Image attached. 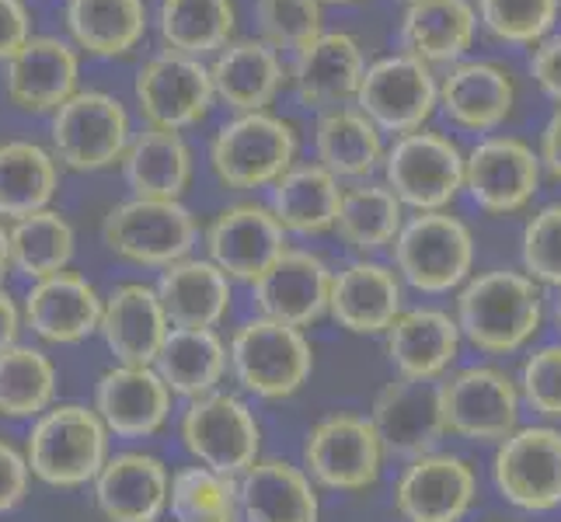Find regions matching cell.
<instances>
[{
  "mask_svg": "<svg viewBox=\"0 0 561 522\" xmlns=\"http://www.w3.org/2000/svg\"><path fill=\"white\" fill-rule=\"evenodd\" d=\"M454 317L478 352L513 356L545 327V286L524 268H489L457 289Z\"/></svg>",
  "mask_w": 561,
  "mask_h": 522,
  "instance_id": "obj_1",
  "label": "cell"
},
{
  "mask_svg": "<svg viewBox=\"0 0 561 522\" xmlns=\"http://www.w3.org/2000/svg\"><path fill=\"white\" fill-rule=\"evenodd\" d=\"M108 429L94 408L60 404L38 415L25 439V460L32 477L49 488L94 485L108 463Z\"/></svg>",
  "mask_w": 561,
  "mask_h": 522,
  "instance_id": "obj_2",
  "label": "cell"
},
{
  "mask_svg": "<svg viewBox=\"0 0 561 522\" xmlns=\"http://www.w3.org/2000/svg\"><path fill=\"white\" fill-rule=\"evenodd\" d=\"M297 129L276 112H241L213 132L209 167L224 188H273L297 164Z\"/></svg>",
  "mask_w": 561,
  "mask_h": 522,
  "instance_id": "obj_3",
  "label": "cell"
},
{
  "mask_svg": "<svg viewBox=\"0 0 561 522\" xmlns=\"http://www.w3.org/2000/svg\"><path fill=\"white\" fill-rule=\"evenodd\" d=\"M391 251H394V272L401 276V282L425 297L460 289L474 272L471 227L460 217H450V209L409 217Z\"/></svg>",
  "mask_w": 561,
  "mask_h": 522,
  "instance_id": "obj_4",
  "label": "cell"
},
{
  "mask_svg": "<svg viewBox=\"0 0 561 522\" xmlns=\"http://www.w3.org/2000/svg\"><path fill=\"white\" fill-rule=\"evenodd\" d=\"M230 373L244 394L262 401H286L314 373V348L300 327L268 317L244 321L230 335Z\"/></svg>",
  "mask_w": 561,
  "mask_h": 522,
  "instance_id": "obj_5",
  "label": "cell"
},
{
  "mask_svg": "<svg viewBox=\"0 0 561 522\" xmlns=\"http://www.w3.org/2000/svg\"><path fill=\"white\" fill-rule=\"evenodd\" d=\"M199 223L182 199H126L105 212L102 241L119 262L164 268L192 255Z\"/></svg>",
  "mask_w": 561,
  "mask_h": 522,
  "instance_id": "obj_6",
  "label": "cell"
},
{
  "mask_svg": "<svg viewBox=\"0 0 561 522\" xmlns=\"http://www.w3.org/2000/svg\"><path fill=\"white\" fill-rule=\"evenodd\" d=\"M133 140V123L126 105L108 91H77L67 105L53 112L49 150L70 171H105L123 164Z\"/></svg>",
  "mask_w": 561,
  "mask_h": 522,
  "instance_id": "obj_7",
  "label": "cell"
},
{
  "mask_svg": "<svg viewBox=\"0 0 561 522\" xmlns=\"http://www.w3.org/2000/svg\"><path fill=\"white\" fill-rule=\"evenodd\" d=\"M463 153L447 132L415 129L394 137L383 153V182L394 188L404 209L439 212L463 192Z\"/></svg>",
  "mask_w": 561,
  "mask_h": 522,
  "instance_id": "obj_8",
  "label": "cell"
},
{
  "mask_svg": "<svg viewBox=\"0 0 561 522\" xmlns=\"http://www.w3.org/2000/svg\"><path fill=\"white\" fill-rule=\"evenodd\" d=\"M383 442L374 429L370 415L335 411L311 425L304 439V471L318 488L328 491H366L380 480L383 471Z\"/></svg>",
  "mask_w": 561,
  "mask_h": 522,
  "instance_id": "obj_9",
  "label": "cell"
},
{
  "mask_svg": "<svg viewBox=\"0 0 561 522\" xmlns=\"http://www.w3.org/2000/svg\"><path fill=\"white\" fill-rule=\"evenodd\" d=\"M439 408L447 432L468 442H499L519 429L524 394L499 366H463L439 380Z\"/></svg>",
  "mask_w": 561,
  "mask_h": 522,
  "instance_id": "obj_10",
  "label": "cell"
},
{
  "mask_svg": "<svg viewBox=\"0 0 561 522\" xmlns=\"http://www.w3.org/2000/svg\"><path fill=\"white\" fill-rule=\"evenodd\" d=\"M380 132L404 137L425 129L439 108V77L412 53H387L366 63L359 94L353 102Z\"/></svg>",
  "mask_w": 561,
  "mask_h": 522,
  "instance_id": "obj_11",
  "label": "cell"
},
{
  "mask_svg": "<svg viewBox=\"0 0 561 522\" xmlns=\"http://www.w3.org/2000/svg\"><path fill=\"white\" fill-rule=\"evenodd\" d=\"M182 442L203 467L241 477L262 460V425L238 394L213 391L188 401L182 415Z\"/></svg>",
  "mask_w": 561,
  "mask_h": 522,
  "instance_id": "obj_12",
  "label": "cell"
},
{
  "mask_svg": "<svg viewBox=\"0 0 561 522\" xmlns=\"http://www.w3.org/2000/svg\"><path fill=\"white\" fill-rule=\"evenodd\" d=\"M133 102H137L144 126L179 132L199 126L217 102L209 63L171 49L150 56L133 77Z\"/></svg>",
  "mask_w": 561,
  "mask_h": 522,
  "instance_id": "obj_13",
  "label": "cell"
},
{
  "mask_svg": "<svg viewBox=\"0 0 561 522\" xmlns=\"http://www.w3.org/2000/svg\"><path fill=\"white\" fill-rule=\"evenodd\" d=\"M495 491L524 512L561 506V429L551 421L519 425L492 456Z\"/></svg>",
  "mask_w": 561,
  "mask_h": 522,
  "instance_id": "obj_14",
  "label": "cell"
},
{
  "mask_svg": "<svg viewBox=\"0 0 561 522\" xmlns=\"http://www.w3.org/2000/svg\"><path fill=\"white\" fill-rule=\"evenodd\" d=\"M540 178H545V167H540L537 150L506 132L478 140L463 161V192L489 217H513L527 209L540 192Z\"/></svg>",
  "mask_w": 561,
  "mask_h": 522,
  "instance_id": "obj_15",
  "label": "cell"
},
{
  "mask_svg": "<svg viewBox=\"0 0 561 522\" xmlns=\"http://www.w3.org/2000/svg\"><path fill=\"white\" fill-rule=\"evenodd\" d=\"M286 230L276 212L262 202H234L224 206L206 227L209 262L227 279L255 286L268 268L286 255Z\"/></svg>",
  "mask_w": 561,
  "mask_h": 522,
  "instance_id": "obj_16",
  "label": "cell"
},
{
  "mask_svg": "<svg viewBox=\"0 0 561 522\" xmlns=\"http://www.w3.org/2000/svg\"><path fill=\"white\" fill-rule=\"evenodd\" d=\"M478 501V474L454 453L409 460L394 480V509L404 522H463Z\"/></svg>",
  "mask_w": 561,
  "mask_h": 522,
  "instance_id": "obj_17",
  "label": "cell"
},
{
  "mask_svg": "<svg viewBox=\"0 0 561 522\" xmlns=\"http://www.w3.org/2000/svg\"><path fill=\"white\" fill-rule=\"evenodd\" d=\"M81 56L77 46L56 35H32L4 63V94L18 112L53 115L81 88Z\"/></svg>",
  "mask_w": 561,
  "mask_h": 522,
  "instance_id": "obj_18",
  "label": "cell"
},
{
  "mask_svg": "<svg viewBox=\"0 0 561 522\" xmlns=\"http://www.w3.org/2000/svg\"><path fill=\"white\" fill-rule=\"evenodd\" d=\"M332 279L335 272L328 268L321 255L307 247H286V255L251 286L259 317L300 327L304 332V327L318 324L328 314Z\"/></svg>",
  "mask_w": 561,
  "mask_h": 522,
  "instance_id": "obj_19",
  "label": "cell"
},
{
  "mask_svg": "<svg viewBox=\"0 0 561 522\" xmlns=\"http://www.w3.org/2000/svg\"><path fill=\"white\" fill-rule=\"evenodd\" d=\"M370 421L387 453L409 460L433 453L436 442L447 436L439 408V383L394 376L377 391L370 404Z\"/></svg>",
  "mask_w": 561,
  "mask_h": 522,
  "instance_id": "obj_20",
  "label": "cell"
},
{
  "mask_svg": "<svg viewBox=\"0 0 561 522\" xmlns=\"http://www.w3.org/2000/svg\"><path fill=\"white\" fill-rule=\"evenodd\" d=\"M401 314H404V282L394 272V265L359 258L335 272L328 317L339 327H345L350 335H387V327Z\"/></svg>",
  "mask_w": 561,
  "mask_h": 522,
  "instance_id": "obj_21",
  "label": "cell"
},
{
  "mask_svg": "<svg viewBox=\"0 0 561 522\" xmlns=\"http://www.w3.org/2000/svg\"><path fill=\"white\" fill-rule=\"evenodd\" d=\"M463 335L457 317L439 311V306H412L404 311L383 335L387 362L401 380L436 383L450 373L460 356Z\"/></svg>",
  "mask_w": 561,
  "mask_h": 522,
  "instance_id": "obj_22",
  "label": "cell"
},
{
  "mask_svg": "<svg viewBox=\"0 0 561 522\" xmlns=\"http://www.w3.org/2000/svg\"><path fill=\"white\" fill-rule=\"evenodd\" d=\"M94 411L119 439H147L164 429L171 415V386L153 366L115 362L94 386Z\"/></svg>",
  "mask_w": 561,
  "mask_h": 522,
  "instance_id": "obj_23",
  "label": "cell"
},
{
  "mask_svg": "<svg viewBox=\"0 0 561 522\" xmlns=\"http://www.w3.org/2000/svg\"><path fill=\"white\" fill-rule=\"evenodd\" d=\"M363 73H366V60L359 38L350 32L324 28L314 43H307L300 53H294L289 84H294L304 105L328 112L356 102Z\"/></svg>",
  "mask_w": 561,
  "mask_h": 522,
  "instance_id": "obj_24",
  "label": "cell"
},
{
  "mask_svg": "<svg viewBox=\"0 0 561 522\" xmlns=\"http://www.w3.org/2000/svg\"><path fill=\"white\" fill-rule=\"evenodd\" d=\"M513 108L516 81L495 60H460L439 77V112L460 129L495 132Z\"/></svg>",
  "mask_w": 561,
  "mask_h": 522,
  "instance_id": "obj_25",
  "label": "cell"
},
{
  "mask_svg": "<svg viewBox=\"0 0 561 522\" xmlns=\"http://www.w3.org/2000/svg\"><path fill=\"white\" fill-rule=\"evenodd\" d=\"M99 332L115 362L153 366L171 332V321L161 306L158 289L147 282H123L105 297Z\"/></svg>",
  "mask_w": 561,
  "mask_h": 522,
  "instance_id": "obj_26",
  "label": "cell"
},
{
  "mask_svg": "<svg viewBox=\"0 0 561 522\" xmlns=\"http://www.w3.org/2000/svg\"><path fill=\"white\" fill-rule=\"evenodd\" d=\"M168 498L171 474L150 453H115L94 477V506L108 522H158Z\"/></svg>",
  "mask_w": 561,
  "mask_h": 522,
  "instance_id": "obj_27",
  "label": "cell"
},
{
  "mask_svg": "<svg viewBox=\"0 0 561 522\" xmlns=\"http://www.w3.org/2000/svg\"><path fill=\"white\" fill-rule=\"evenodd\" d=\"M102 306L105 297H99V289L84 276L56 272L32 282L25 297V324L43 341L73 345L102 327Z\"/></svg>",
  "mask_w": 561,
  "mask_h": 522,
  "instance_id": "obj_28",
  "label": "cell"
},
{
  "mask_svg": "<svg viewBox=\"0 0 561 522\" xmlns=\"http://www.w3.org/2000/svg\"><path fill=\"white\" fill-rule=\"evenodd\" d=\"M244 522H321L318 485L289 460L262 456L238 477Z\"/></svg>",
  "mask_w": 561,
  "mask_h": 522,
  "instance_id": "obj_29",
  "label": "cell"
},
{
  "mask_svg": "<svg viewBox=\"0 0 561 522\" xmlns=\"http://www.w3.org/2000/svg\"><path fill=\"white\" fill-rule=\"evenodd\" d=\"M213 94L234 115L241 112H268L279 88L286 84V70L279 49L262 38H234L209 60Z\"/></svg>",
  "mask_w": 561,
  "mask_h": 522,
  "instance_id": "obj_30",
  "label": "cell"
},
{
  "mask_svg": "<svg viewBox=\"0 0 561 522\" xmlns=\"http://www.w3.org/2000/svg\"><path fill=\"white\" fill-rule=\"evenodd\" d=\"M478 35V11L471 0H412L401 14V53L430 67L460 63Z\"/></svg>",
  "mask_w": 561,
  "mask_h": 522,
  "instance_id": "obj_31",
  "label": "cell"
},
{
  "mask_svg": "<svg viewBox=\"0 0 561 522\" xmlns=\"http://www.w3.org/2000/svg\"><path fill=\"white\" fill-rule=\"evenodd\" d=\"M342 188L345 185L318 161H297L268 188V209L276 212L286 234L321 237L335 230Z\"/></svg>",
  "mask_w": 561,
  "mask_h": 522,
  "instance_id": "obj_32",
  "label": "cell"
},
{
  "mask_svg": "<svg viewBox=\"0 0 561 522\" xmlns=\"http://www.w3.org/2000/svg\"><path fill=\"white\" fill-rule=\"evenodd\" d=\"M123 178L137 199H182L192 182V147L179 129L144 126L123 153Z\"/></svg>",
  "mask_w": 561,
  "mask_h": 522,
  "instance_id": "obj_33",
  "label": "cell"
},
{
  "mask_svg": "<svg viewBox=\"0 0 561 522\" xmlns=\"http://www.w3.org/2000/svg\"><path fill=\"white\" fill-rule=\"evenodd\" d=\"M383 132L356 105H339L318 115L314 161L339 182H366L383 167Z\"/></svg>",
  "mask_w": 561,
  "mask_h": 522,
  "instance_id": "obj_34",
  "label": "cell"
},
{
  "mask_svg": "<svg viewBox=\"0 0 561 522\" xmlns=\"http://www.w3.org/2000/svg\"><path fill=\"white\" fill-rule=\"evenodd\" d=\"M64 25L77 49L99 60L129 56L147 35V0H67Z\"/></svg>",
  "mask_w": 561,
  "mask_h": 522,
  "instance_id": "obj_35",
  "label": "cell"
},
{
  "mask_svg": "<svg viewBox=\"0 0 561 522\" xmlns=\"http://www.w3.org/2000/svg\"><path fill=\"white\" fill-rule=\"evenodd\" d=\"M153 289H158L171 327H209V332H217V324L230 311V279L209 258L188 255L168 265Z\"/></svg>",
  "mask_w": 561,
  "mask_h": 522,
  "instance_id": "obj_36",
  "label": "cell"
},
{
  "mask_svg": "<svg viewBox=\"0 0 561 522\" xmlns=\"http://www.w3.org/2000/svg\"><path fill=\"white\" fill-rule=\"evenodd\" d=\"M153 370L171 386V394L196 401L220 391L230 370V352L224 338L209 327H171Z\"/></svg>",
  "mask_w": 561,
  "mask_h": 522,
  "instance_id": "obj_37",
  "label": "cell"
},
{
  "mask_svg": "<svg viewBox=\"0 0 561 522\" xmlns=\"http://www.w3.org/2000/svg\"><path fill=\"white\" fill-rule=\"evenodd\" d=\"M60 188V161L53 150L32 140L0 143V220H25L49 209Z\"/></svg>",
  "mask_w": 561,
  "mask_h": 522,
  "instance_id": "obj_38",
  "label": "cell"
},
{
  "mask_svg": "<svg viewBox=\"0 0 561 522\" xmlns=\"http://www.w3.org/2000/svg\"><path fill=\"white\" fill-rule=\"evenodd\" d=\"M404 202L383 178H366L342 188L335 234L359 255H374L380 247H391L404 227Z\"/></svg>",
  "mask_w": 561,
  "mask_h": 522,
  "instance_id": "obj_39",
  "label": "cell"
},
{
  "mask_svg": "<svg viewBox=\"0 0 561 522\" xmlns=\"http://www.w3.org/2000/svg\"><path fill=\"white\" fill-rule=\"evenodd\" d=\"M234 0H161L158 4V35L171 53L206 60L234 43Z\"/></svg>",
  "mask_w": 561,
  "mask_h": 522,
  "instance_id": "obj_40",
  "label": "cell"
},
{
  "mask_svg": "<svg viewBox=\"0 0 561 522\" xmlns=\"http://www.w3.org/2000/svg\"><path fill=\"white\" fill-rule=\"evenodd\" d=\"M11 234V268L25 279L38 282L56 272H67L73 258V227L64 212L38 209L25 220L8 227Z\"/></svg>",
  "mask_w": 561,
  "mask_h": 522,
  "instance_id": "obj_41",
  "label": "cell"
},
{
  "mask_svg": "<svg viewBox=\"0 0 561 522\" xmlns=\"http://www.w3.org/2000/svg\"><path fill=\"white\" fill-rule=\"evenodd\" d=\"M56 394L53 362L32 345H11L0 352V415L38 418Z\"/></svg>",
  "mask_w": 561,
  "mask_h": 522,
  "instance_id": "obj_42",
  "label": "cell"
},
{
  "mask_svg": "<svg viewBox=\"0 0 561 522\" xmlns=\"http://www.w3.org/2000/svg\"><path fill=\"white\" fill-rule=\"evenodd\" d=\"M474 11H478V25L495 43L534 49L540 38H548L554 32L561 4L558 0H474Z\"/></svg>",
  "mask_w": 561,
  "mask_h": 522,
  "instance_id": "obj_43",
  "label": "cell"
},
{
  "mask_svg": "<svg viewBox=\"0 0 561 522\" xmlns=\"http://www.w3.org/2000/svg\"><path fill=\"white\" fill-rule=\"evenodd\" d=\"M259 38L273 49L300 53L324 32L321 0H255Z\"/></svg>",
  "mask_w": 561,
  "mask_h": 522,
  "instance_id": "obj_44",
  "label": "cell"
},
{
  "mask_svg": "<svg viewBox=\"0 0 561 522\" xmlns=\"http://www.w3.org/2000/svg\"><path fill=\"white\" fill-rule=\"evenodd\" d=\"M519 262L524 272L561 293V202L540 206L519 237Z\"/></svg>",
  "mask_w": 561,
  "mask_h": 522,
  "instance_id": "obj_45",
  "label": "cell"
},
{
  "mask_svg": "<svg viewBox=\"0 0 561 522\" xmlns=\"http://www.w3.org/2000/svg\"><path fill=\"white\" fill-rule=\"evenodd\" d=\"M519 394L545 421H561V341L540 345L519 366Z\"/></svg>",
  "mask_w": 561,
  "mask_h": 522,
  "instance_id": "obj_46",
  "label": "cell"
},
{
  "mask_svg": "<svg viewBox=\"0 0 561 522\" xmlns=\"http://www.w3.org/2000/svg\"><path fill=\"white\" fill-rule=\"evenodd\" d=\"M28 460L18 453L11 442L0 439V515L18 509L28 495Z\"/></svg>",
  "mask_w": 561,
  "mask_h": 522,
  "instance_id": "obj_47",
  "label": "cell"
},
{
  "mask_svg": "<svg viewBox=\"0 0 561 522\" xmlns=\"http://www.w3.org/2000/svg\"><path fill=\"white\" fill-rule=\"evenodd\" d=\"M530 73L537 88L561 105V32H551L530 49Z\"/></svg>",
  "mask_w": 561,
  "mask_h": 522,
  "instance_id": "obj_48",
  "label": "cell"
},
{
  "mask_svg": "<svg viewBox=\"0 0 561 522\" xmlns=\"http://www.w3.org/2000/svg\"><path fill=\"white\" fill-rule=\"evenodd\" d=\"M28 38H32V14L25 8V0H0V63H8Z\"/></svg>",
  "mask_w": 561,
  "mask_h": 522,
  "instance_id": "obj_49",
  "label": "cell"
},
{
  "mask_svg": "<svg viewBox=\"0 0 561 522\" xmlns=\"http://www.w3.org/2000/svg\"><path fill=\"white\" fill-rule=\"evenodd\" d=\"M540 167H545L548 178L561 182V105L551 112V119L545 123V129H540Z\"/></svg>",
  "mask_w": 561,
  "mask_h": 522,
  "instance_id": "obj_50",
  "label": "cell"
},
{
  "mask_svg": "<svg viewBox=\"0 0 561 522\" xmlns=\"http://www.w3.org/2000/svg\"><path fill=\"white\" fill-rule=\"evenodd\" d=\"M18 332H22V314H18L14 300L8 297V289L0 286V352L18 345Z\"/></svg>",
  "mask_w": 561,
  "mask_h": 522,
  "instance_id": "obj_51",
  "label": "cell"
},
{
  "mask_svg": "<svg viewBox=\"0 0 561 522\" xmlns=\"http://www.w3.org/2000/svg\"><path fill=\"white\" fill-rule=\"evenodd\" d=\"M8 272H11V234H8V227L0 223V282H4Z\"/></svg>",
  "mask_w": 561,
  "mask_h": 522,
  "instance_id": "obj_52",
  "label": "cell"
},
{
  "mask_svg": "<svg viewBox=\"0 0 561 522\" xmlns=\"http://www.w3.org/2000/svg\"><path fill=\"white\" fill-rule=\"evenodd\" d=\"M551 321H554L558 335H561V293H558V303H554V311H551Z\"/></svg>",
  "mask_w": 561,
  "mask_h": 522,
  "instance_id": "obj_53",
  "label": "cell"
},
{
  "mask_svg": "<svg viewBox=\"0 0 561 522\" xmlns=\"http://www.w3.org/2000/svg\"><path fill=\"white\" fill-rule=\"evenodd\" d=\"M321 4H356V0H321Z\"/></svg>",
  "mask_w": 561,
  "mask_h": 522,
  "instance_id": "obj_54",
  "label": "cell"
},
{
  "mask_svg": "<svg viewBox=\"0 0 561 522\" xmlns=\"http://www.w3.org/2000/svg\"><path fill=\"white\" fill-rule=\"evenodd\" d=\"M404 4H412V0H404Z\"/></svg>",
  "mask_w": 561,
  "mask_h": 522,
  "instance_id": "obj_55",
  "label": "cell"
},
{
  "mask_svg": "<svg viewBox=\"0 0 561 522\" xmlns=\"http://www.w3.org/2000/svg\"><path fill=\"white\" fill-rule=\"evenodd\" d=\"M558 4H561V0H558Z\"/></svg>",
  "mask_w": 561,
  "mask_h": 522,
  "instance_id": "obj_56",
  "label": "cell"
}]
</instances>
